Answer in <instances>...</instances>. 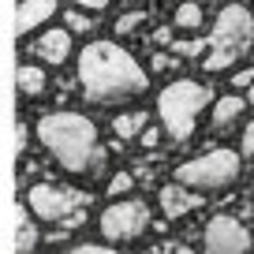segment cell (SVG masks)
Returning a JSON list of instances; mask_svg holds the SVG:
<instances>
[{
	"label": "cell",
	"instance_id": "cell-4",
	"mask_svg": "<svg viewBox=\"0 0 254 254\" xmlns=\"http://www.w3.org/2000/svg\"><path fill=\"white\" fill-rule=\"evenodd\" d=\"M209 101H213V94H209V86H202V82H190V79L168 82V86L157 94L161 127H165L176 142H187V138L194 135L198 116H202V109H206Z\"/></svg>",
	"mask_w": 254,
	"mask_h": 254
},
{
	"label": "cell",
	"instance_id": "cell-14",
	"mask_svg": "<svg viewBox=\"0 0 254 254\" xmlns=\"http://www.w3.org/2000/svg\"><path fill=\"white\" fill-rule=\"evenodd\" d=\"M146 127V112L135 109V112H124V116L112 120V131H116V138H138Z\"/></svg>",
	"mask_w": 254,
	"mask_h": 254
},
{
	"label": "cell",
	"instance_id": "cell-13",
	"mask_svg": "<svg viewBox=\"0 0 254 254\" xmlns=\"http://www.w3.org/2000/svg\"><path fill=\"white\" fill-rule=\"evenodd\" d=\"M15 86H19V94H23V97H41V94H45V86H49V79H45L41 67L23 64V67L15 71Z\"/></svg>",
	"mask_w": 254,
	"mask_h": 254
},
{
	"label": "cell",
	"instance_id": "cell-19",
	"mask_svg": "<svg viewBox=\"0 0 254 254\" xmlns=\"http://www.w3.org/2000/svg\"><path fill=\"white\" fill-rule=\"evenodd\" d=\"M131 187H135V176H131V172H116L109 183H105L109 198H124V194H131Z\"/></svg>",
	"mask_w": 254,
	"mask_h": 254
},
{
	"label": "cell",
	"instance_id": "cell-2",
	"mask_svg": "<svg viewBox=\"0 0 254 254\" xmlns=\"http://www.w3.org/2000/svg\"><path fill=\"white\" fill-rule=\"evenodd\" d=\"M38 138L56 161L67 172L90 176V180H101L105 165H109V153L97 142V127L94 120L79 116V112H49L38 120Z\"/></svg>",
	"mask_w": 254,
	"mask_h": 254
},
{
	"label": "cell",
	"instance_id": "cell-7",
	"mask_svg": "<svg viewBox=\"0 0 254 254\" xmlns=\"http://www.w3.org/2000/svg\"><path fill=\"white\" fill-rule=\"evenodd\" d=\"M26 206L38 221H56L60 224L64 217H71L75 209L86 206V194L71 187H56V183H38V187L26 190Z\"/></svg>",
	"mask_w": 254,
	"mask_h": 254
},
{
	"label": "cell",
	"instance_id": "cell-8",
	"mask_svg": "<svg viewBox=\"0 0 254 254\" xmlns=\"http://www.w3.org/2000/svg\"><path fill=\"white\" fill-rule=\"evenodd\" d=\"M206 254H247L251 251V232L243 228V221L236 217H213L206 224V239H202Z\"/></svg>",
	"mask_w": 254,
	"mask_h": 254
},
{
	"label": "cell",
	"instance_id": "cell-12",
	"mask_svg": "<svg viewBox=\"0 0 254 254\" xmlns=\"http://www.w3.org/2000/svg\"><path fill=\"white\" fill-rule=\"evenodd\" d=\"M243 112H247V97H239V94L221 97V101L213 105V131H232V127L243 120Z\"/></svg>",
	"mask_w": 254,
	"mask_h": 254
},
{
	"label": "cell",
	"instance_id": "cell-29",
	"mask_svg": "<svg viewBox=\"0 0 254 254\" xmlns=\"http://www.w3.org/2000/svg\"><path fill=\"white\" fill-rule=\"evenodd\" d=\"M165 254H190L187 247H165Z\"/></svg>",
	"mask_w": 254,
	"mask_h": 254
},
{
	"label": "cell",
	"instance_id": "cell-9",
	"mask_svg": "<svg viewBox=\"0 0 254 254\" xmlns=\"http://www.w3.org/2000/svg\"><path fill=\"white\" fill-rule=\"evenodd\" d=\"M157 202H161V213L168 217V221H180V217H187L190 209H198L202 202V190H194V187H187V183H165L161 187V194H157Z\"/></svg>",
	"mask_w": 254,
	"mask_h": 254
},
{
	"label": "cell",
	"instance_id": "cell-26",
	"mask_svg": "<svg viewBox=\"0 0 254 254\" xmlns=\"http://www.w3.org/2000/svg\"><path fill=\"white\" fill-rule=\"evenodd\" d=\"M75 254H120V251H112V247H97V243H82Z\"/></svg>",
	"mask_w": 254,
	"mask_h": 254
},
{
	"label": "cell",
	"instance_id": "cell-25",
	"mask_svg": "<svg viewBox=\"0 0 254 254\" xmlns=\"http://www.w3.org/2000/svg\"><path fill=\"white\" fill-rule=\"evenodd\" d=\"M251 82H254V71H251V67H247V71H236V75H232V86H236V90H247Z\"/></svg>",
	"mask_w": 254,
	"mask_h": 254
},
{
	"label": "cell",
	"instance_id": "cell-11",
	"mask_svg": "<svg viewBox=\"0 0 254 254\" xmlns=\"http://www.w3.org/2000/svg\"><path fill=\"white\" fill-rule=\"evenodd\" d=\"M53 15H56V0H23L15 8V34L19 38H23V34H34Z\"/></svg>",
	"mask_w": 254,
	"mask_h": 254
},
{
	"label": "cell",
	"instance_id": "cell-31",
	"mask_svg": "<svg viewBox=\"0 0 254 254\" xmlns=\"http://www.w3.org/2000/svg\"><path fill=\"white\" fill-rule=\"evenodd\" d=\"M150 254H153V251H150Z\"/></svg>",
	"mask_w": 254,
	"mask_h": 254
},
{
	"label": "cell",
	"instance_id": "cell-20",
	"mask_svg": "<svg viewBox=\"0 0 254 254\" xmlns=\"http://www.w3.org/2000/svg\"><path fill=\"white\" fill-rule=\"evenodd\" d=\"M202 49H209V41H202V38H187V41H172V53L176 56H202Z\"/></svg>",
	"mask_w": 254,
	"mask_h": 254
},
{
	"label": "cell",
	"instance_id": "cell-18",
	"mask_svg": "<svg viewBox=\"0 0 254 254\" xmlns=\"http://www.w3.org/2000/svg\"><path fill=\"white\" fill-rule=\"evenodd\" d=\"M64 23H67L71 34H90V30H94V19L86 15V8H71L67 15H64Z\"/></svg>",
	"mask_w": 254,
	"mask_h": 254
},
{
	"label": "cell",
	"instance_id": "cell-30",
	"mask_svg": "<svg viewBox=\"0 0 254 254\" xmlns=\"http://www.w3.org/2000/svg\"><path fill=\"white\" fill-rule=\"evenodd\" d=\"M247 105H254V82L247 86Z\"/></svg>",
	"mask_w": 254,
	"mask_h": 254
},
{
	"label": "cell",
	"instance_id": "cell-3",
	"mask_svg": "<svg viewBox=\"0 0 254 254\" xmlns=\"http://www.w3.org/2000/svg\"><path fill=\"white\" fill-rule=\"evenodd\" d=\"M254 45V15L243 4H224L221 15L209 34V53H206V71H228L239 64Z\"/></svg>",
	"mask_w": 254,
	"mask_h": 254
},
{
	"label": "cell",
	"instance_id": "cell-28",
	"mask_svg": "<svg viewBox=\"0 0 254 254\" xmlns=\"http://www.w3.org/2000/svg\"><path fill=\"white\" fill-rule=\"evenodd\" d=\"M153 41H157V45H168V41H172V30H168V26H161V30L153 34Z\"/></svg>",
	"mask_w": 254,
	"mask_h": 254
},
{
	"label": "cell",
	"instance_id": "cell-1",
	"mask_svg": "<svg viewBox=\"0 0 254 254\" xmlns=\"http://www.w3.org/2000/svg\"><path fill=\"white\" fill-rule=\"evenodd\" d=\"M79 86L90 105H124L146 94L150 79L127 49L112 41H90L79 53Z\"/></svg>",
	"mask_w": 254,
	"mask_h": 254
},
{
	"label": "cell",
	"instance_id": "cell-27",
	"mask_svg": "<svg viewBox=\"0 0 254 254\" xmlns=\"http://www.w3.org/2000/svg\"><path fill=\"white\" fill-rule=\"evenodd\" d=\"M23 150H26V127L19 124L15 127V153H23Z\"/></svg>",
	"mask_w": 254,
	"mask_h": 254
},
{
	"label": "cell",
	"instance_id": "cell-5",
	"mask_svg": "<svg viewBox=\"0 0 254 254\" xmlns=\"http://www.w3.org/2000/svg\"><path fill=\"white\" fill-rule=\"evenodd\" d=\"M239 153L236 150H209L202 157H190L176 168V180L194 190H224L239 180Z\"/></svg>",
	"mask_w": 254,
	"mask_h": 254
},
{
	"label": "cell",
	"instance_id": "cell-23",
	"mask_svg": "<svg viewBox=\"0 0 254 254\" xmlns=\"http://www.w3.org/2000/svg\"><path fill=\"white\" fill-rule=\"evenodd\" d=\"M239 153H243V157H254V124L243 127V146H239Z\"/></svg>",
	"mask_w": 254,
	"mask_h": 254
},
{
	"label": "cell",
	"instance_id": "cell-6",
	"mask_svg": "<svg viewBox=\"0 0 254 254\" xmlns=\"http://www.w3.org/2000/svg\"><path fill=\"white\" fill-rule=\"evenodd\" d=\"M101 236L109 243H127V239H138L150 228V206L142 198H127V202H112L101 213Z\"/></svg>",
	"mask_w": 254,
	"mask_h": 254
},
{
	"label": "cell",
	"instance_id": "cell-16",
	"mask_svg": "<svg viewBox=\"0 0 254 254\" xmlns=\"http://www.w3.org/2000/svg\"><path fill=\"white\" fill-rule=\"evenodd\" d=\"M202 4H194V0H187V4H180L172 15V23L180 26V30H202Z\"/></svg>",
	"mask_w": 254,
	"mask_h": 254
},
{
	"label": "cell",
	"instance_id": "cell-22",
	"mask_svg": "<svg viewBox=\"0 0 254 254\" xmlns=\"http://www.w3.org/2000/svg\"><path fill=\"white\" fill-rule=\"evenodd\" d=\"M161 131H165V127H150V124H146V127H142V135H138V142H142L146 150H153V146L161 142Z\"/></svg>",
	"mask_w": 254,
	"mask_h": 254
},
{
	"label": "cell",
	"instance_id": "cell-15",
	"mask_svg": "<svg viewBox=\"0 0 254 254\" xmlns=\"http://www.w3.org/2000/svg\"><path fill=\"white\" fill-rule=\"evenodd\" d=\"M34 251H38V228L23 213H15V254H34Z\"/></svg>",
	"mask_w": 254,
	"mask_h": 254
},
{
	"label": "cell",
	"instance_id": "cell-24",
	"mask_svg": "<svg viewBox=\"0 0 254 254\" xmlns=\"http://www.w3.org/2000/svg\"><path fill=\"white\" fill-rule=\"evenodd\" d=\"M75 8H86V11H105L112 4V0H71Z\"/></svg>",
	"mask_w": 254,
	"mask_h": 254
},
{
	"label": "cell",
	"instance_id": "cell-17",
	"mask_svg": "<svg viewBox=\"0 0 254 254\" xmlns=\"http://www.w3.org/2000/svg\"><path fill=\"white\" fill-rule=\"evenodd\" d=\"M142 23H146V11H138V8H131V11H124V15L116 19V38H127V34H135V30H142Z\"/></svg>",
	"mask_w": 254,
	"mask_h": 254
},
{
	"label": "cell",
	"instance_id": "cell-10",
	"mask_svg": "<svg viewBox=\"0 0 254 254\" xmlns=\"http://www.w3.org/2000/svg\"><path fill=\"white\" fill-rule=\"evenodd\" d=\"M30 53L38 56L41 64H53V67L67 64V56H71V30H67V26H64V30H45L34 41Z\"/></svg>",
	"mask_w": 254,
	"mask_h": 254
},
{
	"label": "cell",
	"instance_id": "cell-21",
	"mask_svg": "<svg viewBox=\"0 0 254 254\" xmlns=\"http://www.w3.org/2000/svg\"><path fill=\"white\" fill-rule=\"evenodd\" d=\"M150 67H153L157 75H165V71H176V53H153Z\"/></svg>",
	"mask_w": 254,
	"mask_h": 254
}]
</instances>
